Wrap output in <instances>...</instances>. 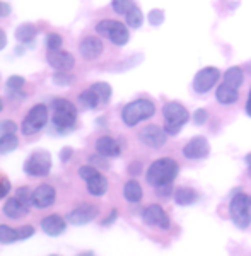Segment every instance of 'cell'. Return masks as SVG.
<instances>
[{"mask_svg":"<svg viewBox=\"0 0 251 256\" xmlns=\"http://www.w3.org/2000/svg\"><path fill=\"white\" fill-rule=\"evenodd\" d=\"M180 172V166L174 159L171 158H161L150 164L147 169V183L154 188H161L166 184H172Z\"/></svg>","mask_w":251,"mask_h":256,"instance_id":"cell-1","label":"cell"},{"mask_svg":"<svg viewBox=\"0 0 251 256\" xmlns=\"http://www.w3.org/2000/svg\"><path fill=\"white\" fill-rule=\"evenodd\" d=\"M52 122L53 126L62 134L72 130L77 122V108L68 99L55 98L52 101Z\"/></svg>","mask_w":251,"mask_h":256,"instance_id":"cell-2","label":"cell"},{"mask_svg":"<svg viewBox=\"0 0 251 256\" xmlns=\"http://www.w3.org/2000/svg\"><path fill=\"white\" fill-rule=\"evenodd\" d=\"M156 114V104L150 99L140 98L135 101L128 102L125 108L122 110V120L126 126H135L144 120H149Z\"/></svg>","mask_w":251,"mask_h":256,"instance_id":"cell-3","label":"cell"},{"mask_svg":"<svg viewBox=\"0 0 251 256\" xmlns=\"http://www.w3.org/2000/svg\"><path fill=\"white\" fill-rule=\"evenodd\" d=\"M162 116H164V130L168 135H178L181 128L186 125L190 120V113L181 102L171 101L162 106Z\"/></svg>","mask_w":251,"mask_h":256,"instance_id":"cell-4","label":"cell"},{"mask_svg":"<svg viewBox=\"0 0 251 256\" xmlns=\"http://www.w3.org/2000/svg\"><path fill=\"white\" fill-rule=\"evenodd\" d=\"M96 31H98V34L108 38L111 43L116 44V46H123V44H126L130 40L128 28L123 22H120V20H114V19L100 20V22L96 24Z\"/></svg>","mask_w":251,"mask_h":256,"instance_id":"cell-5","label":"cell"},{"mask_svg":"<svg viewBox=\"0 0 251 256\" xmlns=\"http://www.w3.org/2000/svg\"><path fill=\"white\" fill-rule=\"evenodd\" d=\"M229 216H231L232 224L240 229H246L251 224V214H250V196L242 192L236 193L231 198L229 204Z\"/></svg>","mask_w":251,"mask_h":256,"instance_id":"cell-6","label":"cell"},{"mask_svg":"<svg viewBox=\"0 0 251 256\" xmlns=\"http://www.w3.org/2000/svg\"><path fill=\"white\" fill-rule=\"evenodd\" d=\"M52 171V156L48 150H34L24 162V172L30 176H46Z\"/></svg>","mask_w":251,"mask_h":256,"instance_id":"cell-7","label":"cell"},{"mask_svg":"<svg viewBox=\"0 0 251 256\" xmlns=\"http://www.w3.org/2000/svg\"><path fill=\"white\" fill-rule=\"evenodd\" d=\"M79 176L88 183V192L94 196H102L108 192V180L101 174L94 166H82Z\"/></svg>","mask_w":251,"mask_h":256,"instance_id":"cell-8","label":"cell"},{"mask_svg":"<svg viewBox=\"0 0 251 256\" xmlns=\"http://www.w3.org/2000/svg\"><path fill=\"white\" fill-rule=\"evenodd\" d=\"M48 122V108L44 104H36L30 110V113L26 114V118L22 120V130L24 135H34L46 125Z\"/></svg>","mask_w":251,"mask_h":256,"instance_id":"cell-9","label":"cell"},{"mask_svg":"<svg viewBox=\"0 0 251 256\" xmlns=\"http://www.w3.org/2000/svg\"><path fill=\"white\" fill-rule=\"evenodd\" d=\"M220 79V70L217 67H205L196 72L193 79V89L196 94H207Z\"/></svg>","mask_w":251,"mask_h":256,"instance_id":"cell-10","label":"cell"},{"mask_svg":"<svg viewBox=\"0 0 251 256\" xmlns=\"http://www.w3.org/2000/svg\"><path fill=\"white\" fill-rule=\"evenodd\" d=\"M142 220L146 222L147 226L158 227V229H162V230H166L171 227V220H170V217H168L166 210L158 204H152L149 207L144 208Z\"/></svg>","mask_w":251,"mask_h":256,"instance_id":"cell-11","label":"cell"},{"mask_svg":"<svg viewBox=\"0 0 251 256\" xmlns=\"http://www.w3.org/2000/svg\"><path fill=\"white\" fill-rule=\"evenodd\" d=\"M34 234V227L32 226H20L19 229L0 224V244H12L18 241H26Z\"/></svg>","mask_w":251,"mask_h":256,"instance_id":"cell-12","label":"cell"},{"mask_svg":"<svg viewBox=\"0 0 251 256\" xmlns=\"http://www.w3.org/2000/svg\"><path fill=\"white\" fill-rule=\"evenodd\" d=\"M138 140L144 146L150 147V148H161L168 140L166 130L158 125H147L146 128H142L140 134H138Z\"/></svg>","mask_w":251,"mask_h":256,"instance_id":"cell-13","label":"cell"},{"mask_svg":"<svg viewBox=\"0 0 251 256\" xmlns=\"http://www.w3.org/2000/svg\"><path fill=\"white\" fill-rule=\"evenodd\" d=\"M100 214V208L92 204H82L79 207H76L70 214L67 216V220L74 226H86L89 222H92Z\"/></svg>","mask_w":251,"mask_h":256,"instance_id":"cell-14","label":"cell"},{"mask_svg":"<svg viewBox=\"0 0 251 256\" xmlns=\"http://www.w3.org/2000/svg\"><path fill=\"white\" fill-rule=\"evenodd\" d=\"M208 152H210V146H208V140L205 137H193L183 147V156L192 160L205 159L208 156Z\"/></svg>","mask_w":251,"mask_h":256,"instance_id":"cell-15","label":"cell"},{"mask_svg":"<svg viewBox=\"0 0 251 256\" xmlns=\"http://www.w3.org/2000/svg\"><path fill=\"white\" fill-rule=\"evenodd\" d=\"M46 60L53 68L60 70V72H68V70H72L74 65H76V60H74L72 53L62 52V50H48Z\"/></svg>","mask_w":251,"mask_h":256,"instance_id":"cell-16","label":"cell"},{"mask_svg":"<svg viewBox=\"0 0 251 256\" xmlns=\"http://www.w3.org/2000/svg\"><path fill=\"white\" fill-rule=\"evenodd\" d=\"M55 198H56V192L52 184H40L32 192V205L36 208H46L55 204Z\"/></svg>","mask_w":251,"mask_h":256,"instance_id":"cell-17","label":"cell"},{"mask_svg":"<svg viewBox=\"0 0 251 256\" xmlns=\"http://www.w3.org/2000/svg\"><path fill=\"white\" fill-rule=\"evenodd\" d=\"M80 55L84 56L86 60H96L98 56H101L102 50H104V44L100 38L96 36H86L84 40L80 41L79 44Z\"/></svg>","mask_w":251,"mask_h":256,"instance_id":"cell-18","label":"cell"},{"mask_svg":"<svg viewBox=\"0 0 251 256\" xmlns=\"http://www.w3.org/2000/svg\"><path fill=\"white\" fill-rule=\"evenodd\" d=\"M41 229H43V232L46 234V236L56 238V236H60V234L65 232V229H67V222H65V218L62 216L53 214V216H48L41 220Z\"/></svg>","mask_w":251,"mask_h":256,"instance_id":"cell-19","label":"cell"},{"mask_svg":"<svg viewBox=\"0 0 251 256\" xmlns=\"http://www.w3.org/2000/svg\"><path fill=\"white\" fill-rule=\"evenodd\" d=\"M96 150L102 158H118L122 154V147L113 137H100L96 142Z\"/></svg>","mask_w":251,"mask_h":256,"instance_id":"cell-20","label":"cell"},{"mask_svg":"<svg viewBox=\"0 0 251 256\" xmlns=\"http://www.w3.org/2000/svg\"><path fill=\"white\" fill-rule=\"evenodd\" d=\"M4 214H6L9 218H22L24 216L30 214V207H26L24 204H20L18 198H9V200L4 204Z\"/></svg>","mask_w":251,"mask_h":256,"instance_id":"cell-21","label":"cell"},{"mask_svg":"<svg viewBox=\"0 0 251 256\" xmlns=\"http://www.w3.org/2000/svg\"><path fill=\"white\" fill-rule=\"evenodd\" d=\"M24 86H26V80L19 76H12L7 79V86H6V90H7V96L10 99H22L26 94H24Z\"/></svg>","mask_w":251,"mask_h":256,"instance_id":"cell-22","label":"cell"},{"mask_svg":"<svg viewBox=\"0 0 251 256\" xmlns=\"http://www.w3.org/2000/svg\"><path fill=\"white\" fill-rule=\"evenodd\" d=\"M216 99L220 104H234V102L240 99V92H238V89H234L231 86L222 82L216 90Z\"/></svg>","mask_w":251,"mask_h":256,"instance_id":"cell-23","label":"cell"},{"mask_svg":"<svg viewBox=\"0 0 251 256\" xmlns=\"http://www.w3.org/2000/svg\"><path fill=\"white\" fill-rule=\"evenodd\" d=\"M123 196H125V200L130 202V204H138L144 196V190L140 186V183L135 180L126 181L125 186H123Z\"/></svg>","mask_w":251,"mask_h":256,"instance_id":"cell-24","label":"cell"},{"mask_svg":"<svg viewBox=\"0 0 251 256\" xmlns=\"http://www.w3.org/2000/svg\"><path fill=\"white\" fill-rule=\"evenodd\" d=\"M174 200L181 207H188V205H193L198 200V193L190 186H181L174 192Z\"/></svg>","mask_w":251,"mask_h":256,"instance_id":"cell-25","label":"cell"},{"mask_svg":"<svg viewBox=\"0 0 251 256\" xmlns=\"http://www.w3.org/2000/svg\"><path fill=\"white\" fill-rule=\"evenodd\" d=\"M222 82L231 86L234 89H240L242 86V82H244V74H242V70L240 67H229L224 72V80Z\"/></svg>","mask_w":251,"mask_h":256,"instance_id":"cell-26","label":"cell"},{"mask_svg":"<svg viewBox=\"0 0 251 256\" xmlns=\"http://www.w3.org/2000/svg\"><path fill=\"white\" fill-rule=\"evenodd\" d=\"M36 34H38V30H36V26L31 22L20 24L18 30H16V38H18V41H20V43H32Z\"/></svg>","mask_w":251,"mask_h":256,"instance_id":"cell-27","label":"cell"},{"mask_svg":"<svg viewBox=\"0 0 251 256\" xmlns=\"http://www.w3.org/2000/svg\"><path fill=\"white\" fill-rule=\"evenodd\" d=\"M79 104L86 110H94L98 108V104H101V101L98 98V94L89 88L88 90H82L79 94Z\"/></svg>","mask_w":251,"mask_h":256,"instance_id":"cell-28","label":"cell"},{"mask_svg":"<svg viewBox=\"0 0 251 256\" xmlns=\"http://www.w3.org/2000/svg\"><path fill=\"white\" fill-rule=\"evenodd\" d=\"M19 146V140L16 134L0 135V154H9V152L16 150Z\"/></svg>","mask_w":251,"mask_h":256,"instance_id":"cell-29","label":"cell"},{"mask_svg":"<svg viewBox=\"0 0 251 256\" xmlns=\"http://www.w3.org/2000/svg\"><path fill=\"white\" fill-rule=\"evenodd\" d=\"M90 89L98 94L101 104H106V102L110 101V98H111V92H113V90H111V86L106 84V82H94V84L90 86Z\"/></svg>","mask_w":251,"mask_h":256,"instance_id":"cell-30","label":"cell"},{"mask_svg":"<svg viewBox=\"0 0 251 256\" xmlns=\"http://www.w3.org/2000/svg\"><path fill=\"white\" fill-rule=\"evenodd\" d=\"M111 7L116 14L120 16H126L128 12H132L135 7H138L135 4V0H111Z\"/></svg>","mask_w":251,"mask_h":256,"instance_id":"cell-31","label":"cell"},{"mask_svg":"<svg viewBox=\"0 0 251 256\" xmlns=\"http://www.w3.org/2000/svg\"><path fill=\"white\" fill-rule=\"evenodd\" d=\"M125 19H126V26L137 30V28H140L142 22H144V14H142V10L138 9V7H135L134 10L128 12V14L125 16Z\"/></svg>","mask_w":251,"mask_h":256,"instance_id":"cell-32","label":"cell"},{"mask_svg":"<svg viewBox=\"0 0 251 256\" xmlns=\"http://www.w3.org/2000/svg\"><path fill=\"white\" fill-rule=\"evenodd\" d=\"M16 198L20 202V204H24L26 207H30V205H32V192L30 188L22 186L19 188L18 192H16Z\"/></svg>","mask_w":251,"mask_h":256,"instance_id":"cell-33","label":"cell"},{"mask_svg":"<svg viewBox=\"0 0 251 256\" xmlns=\"http://www.w3.org/2000/svg\"><path fill=\"white\" fill-rule=\"evenodd\" d=\"M53 82H55L56 86H70L72 82H74V77L70 76L68 72H56V74H53Z\"/></svg>","mask_w":251,"mask_h":256,"instance_id":"cell-34","label":"cell"},{"mask_svg":"<svg viewBox=\"0 0 251 256\" xmlns=\"http://www.w3.org/2000/svg\"><path fill=\"white\" fill-rule=\"evenodd\" d=\"M62 44H64V40H62L60 34L50 32V34L46 36V46H48V50H60Z\"/></svg>","mask_w":251,"mask_h":256,"instance_id":"cell-35","label":"cell"},{"mask_svg":"<svg viewBox=\"0 0 251 256\" xmlns=\"http://www.w3.org/2000/svg\"><path fill=\"white\" fill-rule=\"evenodd\" d=\"M18 125H16L12 120H4L0 122V135H7V134H16Z\"/></svg>","mask_w":251,"mask_h":256,"instance_id":"cell-36","label":"cell"},{"mask_svg":"<svg viewBox=\"0 0 251 256\" xmlns=\"http://www.w3.org/2000/svg\"><path fill=\"white\" fill-rule=\"evenodd\" d=\"M149 22L152 24V26H159V24H162V22H164V10H161V9L150 10V14H149Z\"/></svg>","mask_w":251,"mask_h":256,"instance_id":"cell-37","label":"cell"},{"mask_svg":"<svg viewBox=\"0 0 251 256\" xmlns=\"http://www.w3.org/2000/svg\"><path fill=\"white\" fill-rule=\"evenodd\" d=\"M207 118H208V113H207V110H204V108H198L193 113V123L195 125H205V122H207Z\"/></svg>","mask_w":251,"mask_h":256,"instance_id":"cell-38","label":"cell"},{"mask_svg":"<svg viewBox=\"0 0 251 256\" xmlns=\"http://www.w3.org/2000/svg\"><path fill=\"white\" fill-rule=\"evenodd\" d=\"M10 192V181L9 180H0V198H6Z\"/></svg>","mask_w":251,"mask_h":256,"instance_id":"cell-39","label":"cell"},{"mask_svg":"<svg viewBox=\"0 0 251 256\" xmlns=\"http://www.w3.org/2000/svg\"><path fill=\"white\" fill-rule=\"evenodd\" d=\"M72 148L70 147H65V148H62V152H60V159H62V162H67V160H70L72 158Z\"/></svg>","mask_w":251,"mask_h":256,"instance_id":"cell-40","label":"cell"},{"mask_svg":"<svg viewBox=\"0 0 251 256\" xmlns=\"http://www.w3.org/2000/svg\"><path fill=\"white\" fill-rule=\"evenodd\" d=\"M10 14V6L7 2H0V18H7Z\"/></svg>","mask_w":251,"mask_h":256,"instance_id":"cell-41","label":"cell"},{"mask_svg":"<svg viewBox=\"0 0 251 256\" xmlns=\"http://www.w3.org/2000/svg\"><path fill=\"white\" fill-rule=\"evenodd\" d=\"M116 217H118V212H116V210H111L110 216H108V218H104V220H102V226H110V224H113V222L116 220Z\"/></svg>","mask_w":251,"mask_h":256,"instance_id":"cell-42","label":"cell"},{"mask_svg":"<svg viewBox=\"0 0 251 256\" xmlns=\"http://www.w3.org/2000/svg\"><path fill=\"white\" fill-rule=\"evenodd\" d=\"M171 184H166V186H161V188H158V192H159V195L161 196H170L171 195Z\"/></svg>","mask_w":251,"mask_h":256,"instance_id":"cell-43","label":"cell"},{"mask_svg":"<svg viewBox=\"0 0 251 256\" xmlns=\"http://www.w3.org/2000/svg\"><path fill=\"white\" fill-rule=\"evenodd\" d=\"M128 171H130V174H138V172L142 171V164H140V162H134V164L130 166Z\"/></svg>","mask_w":251,"mask_h":256,"instance_id":"cell-44","label":"cell"},{"mask_svg":"<svg viewBox=\"0 0 251 256\" xmlns=\"http://www.w3.org/2000/svg\"><path fill=\"white\" fill-rule=\"evenodd\" d=\"M6 44H7V36H6V32L0 30V52L6 48Z\"/></svg>","mask_w":251,"mask_h":256,"instance_id":"cell-45","label":"cell"},{"mask_svg":"<svg viewBox=\"0 0 251 256\" xmlns=\"http://www.w3.org/2000/svg\"><path fill=\"white\" fill-rule=\"evenodd\" d=\"M246 114L251 118V89H250V94H248V101H246Z\"/></svg>","mask_w":251,"mask_h":256,"instance_id":"cell-46","label":"cell"},{"mask_svg":"<svg viewBox=\"0 0 251 256\" xmlns=\"http://www.w3.org/2000/svg\"><path fill=\"white\" fill-rule=\"evenodd\" d=\"M244 160H246V166H248V172H250V176H251V152H250V154H246Z\"/></svg>","mask_w":251,"mask_h":256,"instance_id":"cell-47","label":"cell"},{"mask_svg":"<svg viewBox=\"0 0 251 256\" xmlns=\"http://www.w3.org/2000/svg\"><path fill=\"white\" fill-rule=\"evenodd\" d=\"M79 256H96L92 253V251H86V253H82V254H79Z\"/></svg>","mask_w":251,"mask_h":256,"instance_id":"cell-48","label":"cell"},{"mask_svg":"<svg viewBox=\"0 0 251 256\" xmlns=\"http://www.w3.org/2000/svg\"><path fill=\"white\" fill-rule=\"evenodd\" d=\"M2 110H4V102H2V99H0V113H2Z\"/></svg>","mask_w":251,"mask_h":256,"instance_id":"cell-49","label":"cell"},{"mask_svg":"<svg viewBox=\"0 0 251 256\" xmlns=\"http://www.w3.org/2000/svg\"><path fill=\"white\" fill-rule=\"evenodd\" d=\"M248 68H250V72H251V62H250V64H248Z\"/></svg>","mask_w":251,"mask_h":256,"instance_id":"cell-50","label":"cell"},{"mask_svg":"<svg viewBox=\"0 0 251 256\" xmlns=\"http://www.w3.org/2000/svg\"><path fill=\"white\" fill-rule=\"evenodd\" d=\"M250 205H251V196H250Z\"/></svg>","mask_w":251,"mask_h":256,"instance_id":"cell-51","label":"cell"},{"mask_svg":"<svg viewBox=\"0 0 251 256\" xmlns=\"http://www.w3.org/2000/svg\"><path fill=\"white\" fill-rule=\"evenodd\" d=\"M52 256H56V254H52Z\"/></svg>","mask_w":251,"mask_h":256,"instance_id":"cell-52","label":"cell"}]
</instances>
